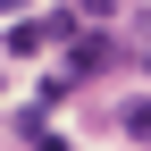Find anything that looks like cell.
<instances>
[{
  "instance_id": "cell-1",
  "label": "cell",
  "mask_w": 151,
  "mask_h": 151,
  "mask_svg": "<svg viewBox=\"0 0 151 151\" xmlns=\"http://www.w3.org/2000/svg\"><path fill=\"white\" fill-rule=\"evenodd\" d=\"M101 59H109V42H101V34H84V42L67 50V84H76V76H92V67H101Z\"/></svg>"
},
{
  "instance_id": "cell-2",
  "label": "cell",
  "mask_w": 151,
  "mask_h": 151,
  "mask_svg": "<svg viewBox=\"0 0 151 151\" xmlns=\"http://www.w3.org/2000/svg\"><path fill=\"white\" fill-rule=\"evenodd\" d=\"M126 134H151V101H126Z\"/></svg>"
},
{
  "instance_id": "cell-3",
  "label": "cell",
  "mask_w": 151,
  "mask_h": 151,
  "mask_svg": "<svg viewBox=\"0 0 151 151\" xmlns=\"http://www.w3.org/2000/svg\"><path fill=\"white\" fill-rule=\"evenodd\" d=\"M0 9H25V0H0Z\"/></svg>"
},
{
  "instance_id": "cell-4",
  "label": "cell",
  "mask_w": 151,
  "mask_h": 151,
  "mask_svg": "<svg viewBox=\"0 0 151 151\" xmlns=\"http://www.w3.org/2000/svg\"><path fill=\"white\" fill-rule=\"evenodd\" d=\"M143 67H151V50H143Z\"/></svg>"
}]
</instances>
